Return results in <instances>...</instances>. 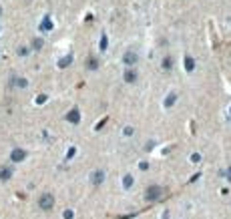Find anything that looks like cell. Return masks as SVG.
Listing matches in <instances>:
<instances>
[{"mask_svg":"<svg viewBox=\"0 0 231 219\" xmlns=\"http://www.w3.org/2000/svg\"><path fill=\"white\" fill-rule=\"evenodd\" d=\"M24 157H26V153H24V151H18V149L12 153V161H22Z\"/></svg>","mask_w":231,"mask_h":219,"instance_id":"2","label":"cell"},{"mask_svg":"<svg viewBox=\"0 0 231 219\" xmlns=\"http://www.w3.org/2000/svg\"><path fill=\"white\" fill-rule=\"evenodd\" d=\"M127 80L133 83V80H135V72H127Z\"/></svg>","mask_w":231,"mask_h":219,"instance_id":"6","label":"cell"},{"mask_svg":"<svg viewBox=\"0 0 231 219\" xmlns=\"http://www.w3.org/2000/svg\"><path fill=\"white\" fill-rule=\"evenodd\" d=\"M93 181H95V183H101V181H102V173H101V171H97V173H95Z\"/></svg>","mask_w":231,"mask_h":219,"instance_id":"4","label":"cell"},{"mask_svg":"<svg viewBox=\"0 0 231 219\" xmlns=\"http://www.w3.org/2000/svg\"><path fill=\"white\" fill-rule=\"evenodd\" d=\"M0 173H2V175H0L2 179H8V177H10V171H8V169H2Z\"/></svg>","mask_w":231,"mask_h":219,"instance_id":"5","label":"cell"},{"mask_svg":"<svg viewBox=\"0 0 231 219\" xmlns=\"http://www.w3.org/2000/svg\"><path fill=\"white\" fill-rule=\"evenodd\" d=\"M125 61H127V64H133V61H137V57L133 52H129V54H125Z\"/></svg>","mask_w":231,"mask_h":219,"instance_id":"3","label":"cell"},{"mask_svg":"<svg viewBox=\"0 0 231 219\" xmlns=\"http://www.w3.org/2000/svg\"><path fill=\"white\" fill-rule=\"evenodd\" d=\"M38 207H40L42 211H50V209L54 207V195L52 193H42V195L38 197Z\"/></svg>","mask_w":231,"mask_h":219,"instance_id":"1","label":"cell"}]
</instances>
